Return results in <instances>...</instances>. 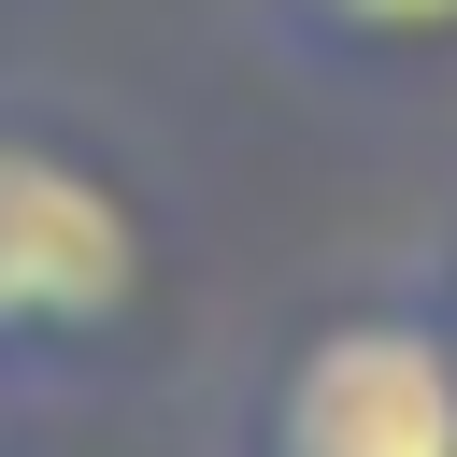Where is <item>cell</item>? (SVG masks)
I'll list each match as a JSON object with an SVG mask.
<instances>
[{
    "label": "cell",
    "instance_id": "7a4b0ae2",
    "mask_svg": "<svg viewBox=\"0 0 457 457\" xmlns=\"http://www.w3.org/2000/svg\"><path fill=\"white\" fill-rule=\"evenodd\" d=\"M257 457H457V343L414 300L314 314L257 386Z\"/></svg>",
    "mask_w": 457,
    "mask_h": 457
},
{
    "label": "cell",
    "instance_id": "6da1fadb",
    "mask_svg": "<svg viewBox=\"0 0 457 457\" xmlns=\"http://www.w3.org/2000/svg\"><path fill=\"white\" fill-rule=\"evenodd\" d=\"M143 314V200L57 143L0 129V357H71Z\"/></svg>",
    "mask_w": 457,
    "mask_h": 457
},
{
    "label": "cell",
    "instance_id": "277c9868",
    "mask_svg": "<svg viewBox=\"0 0 457 457\" xmlns=\"http://www.w3.org/2000/svg\"><path fill=\"white\" fill-rule=\"evenodd\" d=\"M428 314H443V343H457V271H443V300H428Z\"/></svg>",
    "mask_w": 457,
    "mask_h": 457
},
{
    "label": "cell",
    "instance_id": "3957f363",
    "mask_svg": "<svg viewBox=\"0 0 457 457\" xmlns=\"http://www.w3.org/2000/svg\"><path fill=\"white\" fill-rule=\"evenodd\" d=\"M314 43L343 57H414V43H457V0H286Z\"/></svg>",
    "mask_w": 457,
    "mask_h": 457
}]
</instances>
